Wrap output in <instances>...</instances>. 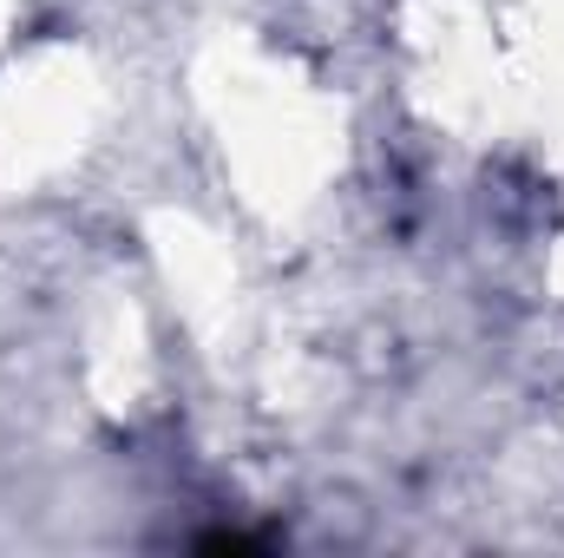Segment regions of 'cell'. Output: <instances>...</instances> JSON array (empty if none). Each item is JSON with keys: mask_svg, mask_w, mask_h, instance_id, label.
Returning a JSON list of instances; mask_svg holds the SVG:
<instances>
[{"mask_svg": "<svg viewBox=\"0 0 564 558\" xmlns=\"http://www.w3.org/2000/svg\"><path fill=\"white\" fill-rule=\"evenodd\" d=\"M204 552H257V539H243V533H210Z\"/></svg>", "mask_w": 564, "mask_h": 558, "instance_id": "obj_1", "label": "cell"}]
</instances>
